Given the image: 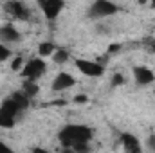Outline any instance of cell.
<instances>
[{"label":"cell","mask_w":155,"mask_h":153,"mask_svg":"<svg viewBox=\"0 0 155 153\" xmlns=\"http://www.w3.org/2000/svg\"><path fill=\"white\" fill-rule=\"evenodd\" d=\"M58 139L63 148L74 150L79 144H88L92 139V128L85 124H67L60 130Z\"/></svg>","instance_id":"cell-1"},{"label":"cell","mask_w":155,"mask_h":153,"mask_svg":"<svg viewBox=\"0 0 155 153\" xmlns=\"http://www.w3.org/2000/svg\"><path fill=\"white\" fill-rule=\"evenodd\" d=\"M45 70H47L45 61L41 58H33V60H29L24 65V69H22L20 74L25 77V81H38L40 77L45 74Z\"/></svg>","instance_id":"cell-2"},{"label":"cell","mask_w":155,"mask_h":153,"mask_svg":"<svg viewBox=\"0 0 155 153\" xmlns=\"http://www.w3.org/2000/svg\"><path fill=\"white\" fill-rule=\"evenodd\" d=\"M117 11H119V7L114 2H110V0H96L88 9V16L90 18H105V16L116 15Z\"/></svg>","instance_id":"cell-3"},{"label":"cell","mask_w":155,"mask_h":153,"mask_svg":"<svg viewBox=\"0 0 155 153\" xmlns=\"http://www.w3.org/2000/svg\"><path fill=\"white\" fill-rule=\"evenodd\" d=\"M76 69L83 76H88V77H99V76H103V72H105L103 63L90 61V60H76Z\"/></svg>","instance_id":"cell-4"},{"label":"cell","mask_w":155,"mask_h":153,"mask_svg":"<svg viewBox=\"0 0 155 153\" xmlns=\"http://www.w3.org/2000/svg\"><path fill=\"white\" fill-rule=\"evenodd\" d=\"M38 7L43 11L45 18L54 20V18L60 15V11L65 7V4H63L61 0H40V2H38Z\"/></svg>","instance_id":"cell-5"},{"label":"cell","mask_w":155,"mask_h":153,"mask_svg":"<svg viewBox=\"0 0 155 153\" xmlns=\"http://www.w3.org/2000/svg\"><path fill=\"white\" fill-rule=\"evenodd\" d=\"M22 40V34L18 33V29L13 24H4L0 25V43H16Z\"/></svg>","instance_id":"cell-6"},{"label":"cell","mask_w":155,"mask_h":153,"mask_svg":"<svg viewBox=\"0 0 155 153\" xmlns=\"http://www.w3.org/2000/svg\"><path fill=\"white\" fill-rule=\"evenodd\" d=\"M5 11L9 15H13L16 20H29L31 18V11L27 9V5L24 2H9V4H5Z\"/></svg>","instance_id":"cell-7"},{"label":"cell","mask_w":155,"mask_h":153,"mask_svg":"<svg viewBox=\"0 0 155 153\" xmlns=\"http://www.w3.org/2000/svg\"><path fill=\"white\" fill-rule=\"evenodd\" d=\"M134 77H135V81H137V85H141V86H146V85H152L155 81V74L153 70H150L148 67H143V65H139V67H134Z\"/></svg>","instance_id":"cell-8"},{"label":"cell","mask_w":155,"mask_h":153,"mask_svg":"<svg viewBox=\"0 0 155 153\" xmlns=\"http://www.w3.org/2000/svg\"><path fill=\"white\" fill-rule=\"evenodd\" d=\"M121 144H123V148L126 150V153H143V144H141V141L135 137V135H132V133H121Z\"/></svg>","instance_id":"cell-9"},{"label":"cell","mask_w":155,"mask_h":153,"mask_svg":"<svg viewBox=\"0 0 155 153\" xmlns=\"http://www.w3.org/2000/svg\"><path fill=\"white\" fill-rule=\"evenodd\" d=\"M74 83H76V79L71 76L69 72H60L58 76L54 77V81H52V90L54 92H61V90H67V88L74 86Z\"/></svg>","instance_id":"cell-10"},{"label":"cell","mask_w":155,"mask_h":153,"mask_svg":"<svg viewBox=\"0 0 155 153\" xmlns=\"http://www.w3.org/2000/svg\"><path fill=\"white\" fill-rule=\"evenodd\" d=\"M9 97L13 99V103L18 106V110H20V112H24V110L29 106V97H27V96H25L22 90H20V92H15V94H11Z\"/></svg>","instance_id":"cell-11"},{"label":"cell","mask_w":155,"mask_h":153,"mask_svg":"<svg viewBox=\"0 0 155 153\" xmlns=\"http://www.w3.org/2000/svg\"><path fill=\"white\" fill-rule=\"evenodd\" d=\"M16 122V117L5 112L4 108H0V128H13Z\"/></svg>","instance_id":"cell-12"},{"label":"cell","mask_w":155,"mask_h":153,"mask_svg":"<svg viewBox=\"0 0 155 153\" xmlns=\"http://www.w3.org/2000/svg\"><path fill=\"white\" fill-rule=\"evenodd\" d=\"M56 52V47H54V43L52 41H41L38 47V54L41 58H52V54Z\"/></svg>","instance_id":"cell-13"},{"label":"cell","mask_w":155,"mask_h":153,"mask_svg":"<svg viewBox=\"0 0 155 153\" xmlns=\"http://www.w3.org/2000/svg\"><path fill=\"white\" fill-rule=\"evenodd\" d=\"M22 92L31 99V97H35L36 94L40 92V86L36 85V81H24V86H22Z\"/></svg>","instance_id":"cell-14"},{"label":"cell","mask_w":155,"mask_h":153,"mask_svg":"<svg viewBox=\"0 0 155 153\" xmlns=\"http://www.w3.org/2000/svg\"><path fill=\"white\" fill-rule=\"evenodd\" d=\"M52 61H54L56 65H63V63H67V61H69V50H65V49H58V50L52 54Z\"/></svg>","instance_id":"cell-15"},{"label":"cell","mask_w":155,"mask_h":153,"mask_svg":"<svg viewBox=\"0 0 155 153\" xmlns=\"http://www.w3.org/2000/svg\"><path fill=\"white\" fill-rule=\"evenodd\" d=\"M7 58H11V49L7 45H2L0 43V61H5Z\"/></svg>","instance_id":"cell-16"},{"label":"cell","mask_w":155,"mask_h":153,"mask_svg":"<svg viewBox=\"0 0 155 153\" xmlns=\"http://www.w3.org/2000/svg\"><path fill=\"white\" fill-rule=\"evenodd\" d=\"M124 83V76L121 74V72H116L114 76H112V86H121Z\"/></svg>","instance_id":"cell-17"},{"label":"cell","mask_w":155,"mask_h":153,"mask_svg":"<svg viewBox=\"0 0 155 153\" xmlns=\"http://www.w3.org/2000/svg\"><path fill=\"white\" fill-rule=\"evenodd\" d=\"M11 69L13 70H20V69H24V58H15L13 60V63H11Z\"/></svg>","instance_id":"cell-18"},{"label":"cell","mask_w":155,"mask_h":153,"mask_svg":"<svg viewBox=\"0 0 155 153\" xmlns=\"http://www.w3.org/2000/svg\"><path fill=\"white\" fill-rule=\"evenodd\" d=\"M0 153H16V151H15V150H11L5 142H2V141H0Z\"/></svg>","instance_id":"cell-19"},{"label":"cell","mask_w":155,"mask_h":153,"mask_svg":"<svg viewBox=\"0 0 155 153\" xmlns=\"http://www.w3.org/2000/svg\"><path fill=\"white\" fill-rule=\"evenodd\" d=\"M74 101H76L78 105H85V103L88 101V97H87L85 94H79V96H76V97H74Z\"/></svg>","instance_id":"cell-20"},{"label":"cell","mask_w":155,"mask_h":153,"mask_svg":"<svg viewBox=\"0 0 155 153\" xmlns=\"http://www.w3.org/2000/svg\"><path fill=\"white\" fill-rule=\"evenodd\" d=\"M117 50H121V43H112V45L108 47V54H114Z\"/></svg>","instance_id":"cell-21"},{"label":"cell","mask_w":155,"mask_h":153,"mask_svg":"<svg viewBox=\"0 0 155 153\" xmlns=\"http://www.w3.org/2000/svg\"><path fill=\"white\" fill-rule=\"evenodd\" d=\"M146 142H148V146H150V150H153V151H155V135H150Z\"/></svg>","instance_id":"cell-22"},{"label":"cell","mask_w":155,"mask_h":153,"mask_svg":"<svg viewBox=\"0 0 155 153\" xmlns=\"http://www.w3.org/2000/svg\"><path fill=\"white\" fill-rule=\"evenodd\" d=\"M33 153H51V151H49V150H43V148H35Z\"/></svg>","instance_id":"cell-23"},{"label":"cell","mask_w":155,"mask_h":153,"mask_svg":"<svg viewBox=\"0 0 155 153\" xmlns=\"http://www.w3.org/2000/svg\"><path fill=\"white\" fill-rule=\"evenodd\" d=\"M152 50H153V52H155V43H153V45H152Z\"/></svg>","instance_id":"cell-24"}]
</instances>
